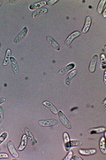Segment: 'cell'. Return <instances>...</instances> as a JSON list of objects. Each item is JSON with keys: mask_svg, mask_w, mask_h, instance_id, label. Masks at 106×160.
Here are the masks:
<instances>
[{"mask_svg": "<svg viewBox=\"0 0 106 160\" xmlns=\"http://www.w3.org/2000/svg\"><path fill=\"white\" fill-rule=\"evenodd\" d=\"M57 115H58V118H59V121L60 123H62V125L67 128V129H71L72 128V125H71V123L69 122L68 118H66V116L65 115V113L61 110H58L57 111Z\"/></svg>", "mask_w": 106, "mask_h": 160, "instance_id": "obj_1", "label": "cell"}, {"mask_svg": "<svg viewBox=\"0 0 106 160\" xmlns=\"http://www.w3.org/2000/svg\"><path fill=\"white\" fill-rule=\"evenodd\" d=\"M27 33H28V28L27 27H24L23 30L16 36V37H14L13 43L15 44V45H18V44H20L26 37V36L27 35Z\"/></svg>", "mask_w": 106, "mask_h": 160, "instance_id": "obj_2", "label": "cell"}, {"mask_svg": "<svg viewBox=\"0 0 106 160\" xmlns=\"http://www.w3.org/2000/svg\"><path fill=\"white\" fill-rule=\"evenodd\" d=\"M39 125L42 127H52L57 125V120L51 118V119H45V120H39Z\"/></svg>", "mask_w": 106, "mask_h": 160, "instance_id": "obj_3", "label": "cell"}, {"mask_svg": "<svg viewBox=\"0 0 106 160\" xmlns=\"http://www.w3.org/2000/svg\"><path fill=\"white\" fill-rule=\"evenodd\" d=\"M98 59H99V56L98 54H95L92 59L90 60V62H89V67H88V70L90 73H94L96 71V64L98 62Z\"/></svg>", "mask_w": 106, "mask_h": 160, "instance_id": "obj_4", "label": "cell"}, {"mask_svg": "<svg viewBox=\"0 0 106 160\" xmlns=\"http://www.w3.org/2000/svg\"><path fill=\"white\" fill-rule=\"evenodd\" d=\"M7 149L10 151V154L12 156L13 158H19V156L20 155H19L18 151L16 150V149H15L12 141H8V143H7Z\"/></svg>", "mask_w": 106, "mask_h": 160, "instance_id": "obj_5", "label": "cell"}, {"mask_svg": "<svg viewBox=\"0 0 106 160\" xmlns=\"http://www.w3.org/2000/svg\"><path fill=\"white\" fill-rule=\"evenodd\" d=\"M82 143L81 141L79 140H70L66 145H65V150L66 151H68L71 148H73V147H79L81 146Z\"/></svg>", "mask_w": 106, "mask_h": 160, "instance_id": "obj_6", "label": "cell"}, {"mask_svg": "<svg viewBox=\"0 0 106 160\" xmlns=\"http://www.w3.org/2000/svg\"><path fill=\"white\" fill-rule=\"evenodd\" d=\"M81 35V32L80 31H73L72 33H71L65 40V45L66 46H69L72 44V42L74 40V39H76L78 37H80Z\"/></svg>", "mask_w": 106, "mask_h": 160, "instance_id": "obj_7", "label": "cell"}, {"mask_svg": "<svg viewBox=\"0 0 106 160\" xmlns=\"http://www.w3.org/2000/svg\"><path fill=\"white\" fill-rule=\"evenodd\" d=\"M10 62H11V65H12V69L13 73L19 74L20 73V68H19V65H18V62H17L16 59H15L14 57H11L10 58Z\"/></svg>", "mask_w": 106, "mask_h": 160, "instance_id": "obj_8", "label": "cell"}, {"mask_svg": "<svg viewBox=\"0 0 106 160\" xmlns=\"http://www.w3.org/2000/svg\"><path fill=\"white\" fill-rule=\"evenodd\" d=\"M91 23H92V19L90 16H87L86 19H85V21H84V26L82 28V32L85 34L87 33L89 28H90V26H91Z\"/></svg>", "mask_w": 106, "mask_h": 160, "instance_id": "obj_9", "label": "cell"}, {"mask_svg": "<svg viewBox=\"0 0 106 160\" xmlns=\"http://www.w3.org/2000/svg\"><path fill=\"white\" fill-rule=\"evenodd\" d=\"M42 105L45 106V107H47L48 109H50V110H51L53 114H57L58 109H57V107H56L53 103H51V101H49V100H44V101H42Z\"/></svg>", "mask_w": 106, "mask_h": 160, "instance_id": "obj_10", "label": "cell"}, {"mask_svg": "<svg viewBox=\"0 0 106 160\" xmlns=\"http://www.w3.org/2000/svg\"><path fill=\"white\" fill-rule=\"evenodd\" d=\"M75 69V64L74 63H69V64H67L66 66H65L63 69H61L59 71H58V74H60V75H62V74H65V73H67V72H69V71H71V70H72V69Z\"/></svg>", "mask_w": 106, "mask_h": 160, "instance_id": "obj_11", "label": "cell"}, {"mask_svg": "<svg viewBox=\"0 0 106 160\" xmlns=\"http://www.w3.org/2000/svg\"><path fill=\"white\" fill-rule=\"evenodd\" d=\"M76 74H77V70L76 69H72V70H71V71L68 72V74H67V76L66 78V81H65V83H66V85H69L71 84V80L75 76H76Z\"/></svg>", "mask_w": 106, "mask_h": 160, "instance_id": "obj_12", "label": "cell"}, {"mask_svg": "<svg viewBox=\"0 0 106 160\" xmlns=\"http://www.w3.org/2000/svg\"><path fill=\"white\" fill-rule=\"evenodd\" d=\"M46 39H47V41L49 42L50 45H51L56 51H60V46H59V44H58L54 38H52L51 37L48 36V37H46Z\"/></svg>", "mask_w": 106, "mask_h": 160, "instance_id": "obj_13", "label": "cell"}, {"mask_svg": "<svg viewBox=\"0 0 106 160\" xmlns=\"http://www.w3.org/2000/svg\"><path fill=\"white\" fill-rule=\"evenodd\" d=\"M47 12H48V9H47V8H45V7H42V8L37 9V10H36V11L33 12V14H32V18H33V19H36V17H38V16L42 15V14L47 13Z\"/></svg>", "mask_w": 106, "mask_h": 160, "instance_id": "obj_14", "label": "cell"}, {"mask_svg": "<svg viewBox=\"0 0 106 160\" xmlns=\"http://www.w3.org/2000/svg\"><path fill=\"white\" fill-rule=\"evenodd\" d=\"M106 128L102 126V127H95V128H90L88 129V133L91 134H102L105 132Z\"/></svg>", "mask_w": 106, "mask_h": 160, "instance_id": "obj_15", "label": "cell"}, {"mask_svg": "<svg viewBox=\"0 0 106 160\" xmlns=\"http://www.w3.org/2000/svg\"><path fill=\"white\" fill-rule=\"evenodd\" d=\"M25 134L27 135L28 141H32V144L35 145V144L37 143V140L34 137V135L32 134L31 132H30V130H29L28 128H26V129H25Z\"/></svg>", "mask_w": 106, "mask_h": 160, "instance_id": "obj_16", "label": "cell"}, {"mask_svg": "<svg viewBox=\"0 0 106 160\" xmlns=\"http://www.w3.org/2000/svg\"><path fill=\"white\" fill-rule=\"evenodd\" d=\"M45 5H46V1H39V2H37V3H35V4L30 5L29 8L31 9V10H37V9L42 8Z\"/></svg>", "mask_w": 106, "mask_h": 160, "instance_id": "obj_17", "label": "cell"}, {"mask_svg": "<svg viewBox=\"0 0 106 160\" xmlns=\"http://www.w3.org/2000/svg\"><path fill=\"white\" fill-rule=\"evenodd\" d=\"M79 152H80V154H81V155H83V156H90V155H94V154H96V149H88V150L81 149V150H79Z\"/></svg>", "mask_w": 106, "mask_h": 160, "instance_id": "obj_18", "label": "cell"}, {"mask_svg": "<svg viewBox=\"0 0 106 160\" xmlns=\"http://www.w3.org/2000/svg\"><path fill=\"white\" fill-rule=\"evenodd\" d=\"M27 137L26 134H24L21 138V144L19 146V150L22 151L27 147Z\"/></svg>", "mask_w": 106, "mask_h": 160, "instance_id": "obj_19", "label": "cell"}, {"mask_svg": "<svg viewBox=\"0 0 106 160\" xmlns=\"http://www.w3.org/2000/svg\"><path fill=\"white\" fill-rule=\"evenodd\" d=\"M12 57V51L11 49H7L5 52V60L3 62L4 66H7L10 62V58Z\"/></svg>", "mask_w": 106, "mask_h": 160, "instance_id": "obj_20", "label": "cell"}, {"mask_svg": "<svg viewBox=\"0 0 106 160\" xmlns=\"http://www.w3.org/2000/svg\"><path fill=\"white\" fill-rule=\"evenodd\" d=\"M99 148L103 154H106V148H105V138L104 136L101 137L99 141Z\"/></svg>", "mask_w": 106, "mask_h": 160, "instance_id": "obj_21", "label": "cell"}, {"mask_svg": "<svg viewBox=\"0 0 106 160\" xmlns=\"http://www.w3.org/2000/svg\"><path fill=\"white\" fill-rule=\"evenodd\" d=\"M104 6H105V0H101L98 4V6H97V12L98 13H101L104 8Z\"/></svg>", "mask_w": 106, "mask_h": 160, "instance_id": "obj_22", "label": "cell"}, {"mask_svg": "<svg viewBox=\"0 0 106 160\" xmlns=\"http://www.w3.org/2000/svg\"><path fill=\"white\" fill-rule=\"evenodd\" d=\"M63 140H64V146H65V145L71 140L70 137H69V134H68L67 133H64V134H63Z\"/></svg>", "mask_w": 106, "mask_h": 160, "instance_id": "obj_23", "label": "cell"}, {"mask_svg": "<svg viewBox=\"0 0 106 160\" xmlns=\"http://www.w3.org/2000/svg\"><path fill=\"white\" fill-rule=\"evenodd\" d=\"M7 136H8V134L6 132H4L1 135H0V144H2L5 141V139L7 138Z\"/></svg>", "mask_w": 106, "mask_h": 160, "instance_id": "obj_24", "label": "cell"}, {"mask_svg": "<svg viewBox=\"0 0 106 160\" xmlns=\"http://www.w3.org/2000/svg\"><path fill=\"white\" fill-rule=\"evenodd\" d=\"M4 114H5L4 108L0 106V125L2 124V122H3V120H4Z\"/></svg>", "mask_w": 106, "mask_h": 160, "instance_id": "obj_25", "label": "cell"}, {"mask_svg": "<svg viewBox=\"0 0 106 160\" xmlns=\"http://www.w3.org/2000/svg\"><path fill=\"white\" fill-rule=\"evenodd\" d=\"M72 155H73V153H72V150H68V154L65 157V160H70L71 158H72Z\"/></svg>", "mask_w": 106, "mask_h": 160, "instance_id": "obj_26", "label": "cell"}, {"mask_svg": "<svg viewBox=\"0 0 106 160\" xmlns=\"http://www.w3.org/2000/svg\"><path fill=\"white\" fill-rule=\"evenodd\" d=\"M57 2H58V0H50V1H46V5L49 6H51L55 5Z\"/></svg>", "mask_w": 106, "mask_h": 160, "instance_id": "obj_27", "label": "cell"}, {"mask_svg": "<svg viewBox=\"0 0 106 160\" xmlns=\"http://www.w3.org/2000/svg\"><path fill=\"white\" fill-rule=\"evenodd\" d=\"M9 156L6 153H0V159H4V158H8Z\"/></svg>", "mask_w": 106, "mask_h": 160, "instance_id": "obj_28", "label": "cell"}, {"mask_svg": "<svg viewBox=\"0 0 106 160\" xmlns=\"http://www.w3.org/2000/svg\"><path fill=\"white\" fill-rule=\"evenodd\" d=\"M71 159H73V160H82L83 158H81V157H79V156H73V155H72V157Z\"/></svg>", "mask_w": 106, "mask_h": 160, "instance_id": "obj_29", "label": "cell"}, {"mask_svg": "<svg viewBox=\"0 0 106 160\" xmlns=\"http://www.w3.org/2000/svg\"><path fill=\"white\" fill-rule=\"evenodd\" d=\"M5 101V97H0V105L3 104Z\"/></svg>", "mask_w": 106, "mask_h": 160, "instance_id": "obj_30", "label": "cell"}, {"mask_svg": "<svg viewBox=\"0 0 106 160\" xmlns=\"http://www.w3.org/2000/svg\"><path fill=\"white\" fill-rule=\"evenodd\" d=\"M103 17L106 18V9L105 8H103Z\"/></svg>", "mask_w": 106, "mask_h": 160, "instance_id": "obj_31", "label": "cell"}, {"mask_svg": "<svg viewBox=\"0 0 106 160\" xmlns=\"http://www.w3.org/2000/svg\"><path fill=\"white\" fill-rule=\"evenodd\" d=\"M103 81H104V84H106V72H104L103 74Z\"/></svg>", "mask_w": 106, "mask_h": 160, "instance_id": "obj_32", "label": "cell"}, {"mask_svg": "<svg viewBox=\"0 0 106 160\" xmlns=\"http://www.w3.org/2000/svg\"><path fill=\"white\" fill-rule=\"evenodd\" d=\"M102 105H103V107H104V106L106 105V99H104V100H103V103H102Z\"/></svg>", "mask_w": 106, "mask_h": 160, "instance_id": "obj_33", "label": "cell"}, {"mask_svg": "<svg viewBox=\"0 0 106 160\" xmlns=\"http://www.w3.org/2000/svg\"><path fill=\"white\" fill-rule=\"evenodd\" d=\"M4 3V0H0V6H1Z\"/></svg>", "mask_w": 106, "mask_h": 160, "instance_id": "obj_34", "label": "cell"}, {"mask_svg": "<svg viewBox=\"0 0 106 160\" xmlns=\"http://www.w3.org/2000/svg\"><path fill=\"white\" fill-rule=\"evenodd\" d=\"M16 2H17V1H10V3H11V4H15Z\"/></svg>", "mask_w": 106, "mask_h": 160, "instance_id": "obj_35", "label": "cell"}, {"mask_svg": "<svg viewBox=\"0 0 106 160\" xmlns=\"http://www.w3.org/2000/svg\"><path fill=\"white\" fill-rule=\"evenodd\" d=\"M1 46H2V45H1V43H0V47H1Z\"/></svg>", "mask_w": 106, "mask_h": 160, "instance_id": "obj_36", "label": "cell"}]
</instances>
